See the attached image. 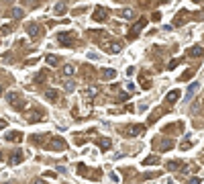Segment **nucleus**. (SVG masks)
<instances>
[{"instance_id":"1","label":"nucleus","mask_w":204,"mask_h":184,"mask_svg":"<svg viewBox=\"0 0 204 184\" xmlns=\"http://www.w3.org/2000/svg\"><path fill=\"white\" fill-rule=\"evenodd\" d=\"M76 39H78V35H76L74 31H61V33L57 35V41H59L61 45H65V47H72L76 43Z\"/></svg>"},{"instance_id":"2","label":"nucleus","mask_w":204,"mask_h":184,"mask_svg":"<svg viewBox=\"0 0 204 184\" xmlns=\"http://www.w3.org/2000/svg\"><path fill=\"white\" fill-rule=\"evenodd\" d=\"M147 25V16H141V19H137L135 23H133V27H131V31H129V37L131 39H135L137 35L143 31V27Z\"/></svg>"},{"instance_id":"3","label":"nucleus","mask_w":204,"mask_h":184,"mask_svg":"<svg viewBox=\"0 0 204 184\" xmlns=\"http://www.w3.org/2000/svg\"><path fill=\"white\" fill-rule=\"evenodd\" d=\"M68 145H65V139H61V137H51L47 141V150H53V151H61L65 150Z\"/></svg>"},{"instance_id":"4","label":"nucleus","mask_w":204,"mask_h":184,"mask_svg":"<svg viewBox=\"0 0 204 184\" xmlns=\"http://www.w3.org/2000/svg\"><path fill=\"white\" fill-rule=\"evenodd\" d=\"M108 16H110V13H108V8H104V6L94 8V14H92V19H94L96 23H106Z\"/></svg>"},{"instance_id":"5","label":"nucleus","mask_w":204,"mask_h":184,"mask_svg":"<svg viewBox=\"0 0 204 184\" xmlns=\"http://www.w3.org/2000/svg\"><path fill=\"white\" fill-rule=\"evenodd\" d=\"M27 33L31 39H39L41 33H43V29H41V25H37V23H31V25H27Z\"/></svg>"},{"instance_id":"6","label":"nucleus","mask_w":204,"mask_h":184,"mask_svg":"<svg viewBox=\"0 0 204 184\" xmlns=\"http://www.w3.org/2000/svg\"><path fill=\"white\" fill-rule=\"evenodd\" d=\"M23 157H25V153L20 150H14L12 151V156L8 157V166H19L20 162H23Z\"/></svg>"},{"instance_id":"7","label":"nucleus","mask_w":204,"mask_h":184,"mask_svg":"<svg viewBox=\"0 0 204 184\" xmlns=\"http://www.w3.org/2000/svg\"><path fill=\"white\" fill-rule=\"evenodd\" d=\"M25 119H27V123H41L43 121V115H41L39 110H29L27 115H25Z\"/></svg>"},{"instance_id":"8","label":"nucleus","mask_w":204,"mask_h":184,"mask_svg":"<svg viewBox=\"0 0 204 184\" xmlns=\"http://www.w3.org/2000/svg\"><path fill=\"white\" fill-rule=\"evenodd\" d=\"M82 96L86 98V100H92L94 96H98V86H88V88L82 90Z\"/></svg>"},{"instance_id":"9","label":"nucleus","mask_w":204,"mask_h":184,"mask_svg":"<svg viewBox=\"0 0 204 184\" xmlns=\"http://www.w3.org/2000/svg\"><path fill=\"white\" fill-rule=\"evenodd\" d=\"M170 172H182L184 168H186V164L184 162H178V160H171V162H167V166H165Z\"/></svg>"},{"instance_id":"10","label":"nucleus","mask_w":204,"mask_h":184,"mask_svg":"<svg viewBox=\"0 0 204 184\" xmlns=\"http://www.w3.org/2000/svg\"><path fill=\"white\" fill-rule=\"evenodd\" d=\"M100 78H102V80H114V78H116V70H112V68H102L100 70Z\"/></svg>"},{"instance_id":"11","label":"nucleus","mask_w":204,"mask_h":184,"mask_svg":"<svg viewBox=\"0 0 204 184\" xmlns=\"http://www.w3.org/2000/svg\"><path fill=\"white\" fill-rule=\"evenodd\" d=\"M45 98H47V100H51V102H59L61 92H59V90H55V88H49L47 92H45Z\"/></svg>"},{"instance_id":"12","label":"nucleus","mask_w":204,"mask_h":184,"mask_svg":"<svg viewBox=\"0 0 204 184\" xmlns=\"http://www.w3.org/2000/svg\"><path fill=\"white\" fill-rule=\"evenodd\" d=\"M6 141L20 143V141H23V133H20V131H10V133H6Z\"/></svg>"},{"instance_id":"13","label":"nucleus","mask_w":204,"mask_h":184,"mask_svg":"<svg viewBox=\"0 0 204 184\" xmlns=\"http://www.w3.org/2000/svg\"><path fill=\"white\" fill-rule=\"evenodd\" d=\"M118 16L121 19H127V20H135V10L133 8H122V10H118Z\"/></svg>"},{"instance_id":"14","label":"nucleus","mask_w":204,"mask_h":184,"mask_svg":"<svg viewBox=\"0 0 204 184\" xmlns=\"http://www.w3.org/2000/svg\"><path fill=\"white\" fill-rule=\"evenodd\" d=\"M188 55L190 57H204V47L202 45H194V47H190Z\"/></svg>"},{"instance_id":"15","label":"nucleus","mask_w":204,"mask_h":184,"mask_svg":"<svg viewBox=\"0 0 204 184\" xmlns=\"http://www.w3.org/2000/svg\"><path fill=\"white\" fill-rule=\"evenodd\" d=\"M196 92H198V82H192L190 86H188V92H186V100H192Z\"/></svg>"},{"instance_id":"16","label":"nucleus","mask_w":204,"mask_h":184,"mask_svg":"<svg viewBox=\"0 0 204 184\" xmlns=\"http://www.w3.org/2000/svg\"><path fill=\"white\" fill-rule=\"evenodd\" d=\"M178 98H180V90H170V92L165 94V100L170 102V104H174V102H178Z\"/></svg>"},{"instance_id":"17","label":"nucleus","mask_w":204,"mask_h":184,"mask_svg":"<svg viewBox=\"0 0 204 184\" xmlns=\"http://www.w3.org/2000/svg\"><path fill=\"white\" fill-rule=\"evenodd\" d=\"M108 53H121L122 51V43H118V41H112L108 45V49H106Z\"/></svg>"},{"instance_id":"18","label":"nucleus","mask_w":204,"mask_h":184,"mask_svg":"<svg viewBox=\"0 0 204 184\" xmlns=\"http://www.w3.org/2000/svg\"><path fill=\"white\" fill-rule=\"evenodd\" d=\"M145 129H147V125H133L131 127V135H141V133H145Z\"/></svg>"},{"instance_id":"19","label":"nucleus","mask_w":204,"mask_h":184,"mask_svg":"<svg viewBox=\"0 0 204 184\" xmlns=\"http://www.w3.org/2000/svg\"><path fill=\"white\" fill-rule=\"evenodd\" d=\"M159 145H161V150H163V151H170L171 147H174V139L165 137V139H161V143H159Z\"/></svg>"},{"instance_id":"20","label":"nucleus","mask_w":204,"mask_h":184,"mask_svg":"<svg viewBox=\"0 0 204 184\" xmlns=\"http://www.w3.org/2000/svg\"><path fill=\"white\" fill-rule=\"evenodd\" d=\"M45 61H47V66L49 68H55V66H59V57H57V55H47V57H45Z\"/></svg>"},{"instance_id":"21","label":"nucleus","mask_w":204,"mask_h":184,"mask_svg":"<svg viewBox=\"0 0 204 184\" xmlns=\"http://www.w3.org/2000/svg\"><path fill=\"white\" fill-rule=\"evenodd\" d=\"M98 145H100L102 150H110V147H112V141H110L108 137H100V139H98Z\"/></svg>"},{"instance_id":"22","label":"nucleus","mask_w":204,"mask_h":184,"mask_svg":"<svg viewBox=\"0 0 204 184\" xmlns=\"http://www.w3.org/2000/svg\"><path fill=\"white\" fill-rule=\"evenodd\" d=\"M155 164H159V157L157 156H147L143 160V166H155Z\"/></svg>"},{"instance_id":"23","label":"nucleus","mask_w":204,"mask_h":184,"mask_svg":"<svg viewBox=\"0 0 204 184\" xmlns=\"http://www.w3.org/2000/svg\"><path fill=\"white\" fill-rule=\"evenodd\" d=\"M45 141H49V137L47 135H31V143H45Z\"/></svg>"},{"instance_id":"24","label":"nucleus","mask_w":204,"mask_h":184,"mask_svg":"<svg viewBox=\"0 0 204 184\" xmlns=\"http://www.w3.org/2000/svg\"><path fill=\"white\" fill-rule=\"evenodd\" d=\"M194 72H196V68H192V70H186L182 76H180V82H186V80H190L192 76H194Z\"/></svg>"},{"instance_id":"25","label":"nucleus","mask_w":204,"mask_h":184,"mask_svg":"<svg viewBox=\"0 0 204 184\" xmlns=\"http://www.w3.org/2000/svg\"><path fill=\"white\" fill-rule=\"evenodd\" d=\"M76 74V66L68 63V66H63V76H74Z\"/></svg>"},{"instance_id":"26","label":"nucleus","mask_w":204,"mask_h":184,"mask_svg":"<svg viewBox=\"0 0 204 184\" xmlns=\"http://www.w3.org/2000/svg\"><path fill=\"white\" fill-rule=\"evenodd\" d=\"M45 78H47V72H39V74L33 78V84H41V82L45 80Z\"/></svg>"},{"instance_id":"27","label":"nucleus","mask_w":204,"mask_h":184,"mask_svg":"<svg viewBox=\"0 0 204 184\" xmlns=\"http://www.w3.org/2000/svg\"><path fill=\"white\" fill-rule=\"evenodd\" d=\"M76 90V82L74 80H68L65 82V92H74Z\"/></svg>"},{"instance_id":"28","label":"nucleus","mask_w":204,"mask_h":184,"mask_svg":"<svg viewBox=\"0 0 204 184\" xmlns=\"http://www.w3.org/2000/svg\"><path fill=\"white\" fill-rule=\"evenodd\" d=\"M16 98H19V94H16L14 90H10V92H6V100H8V102H14V100H16Z\"/></svg>"},{"instance_id":"29","label":"nucleus","mask_w":204,"mask_h":184,"mask_svg":"<svg viewBox=\"0 0 204 184\" xmlns=\"http://www.w3.org/2000/svg\"><path fill=\"white\" fill-rule=\"evenodd\" d=\"M61 13H65V4H63V2H57V4H55V14H61Z\"/></svg>"},{"instance_id":"30","label":"nucleus","mask_w":204,"mask_h":184,"mask_svg":"<svg viewBox=\"0 0 204 184\" xmlns=\"http://www.w3.org/2000/svg\"><path fill=\"white\" fill-rule=\"evenodd\" d=\"M190 145H192V143H190V137H186V139L182 141V145H180V150L186 151V150H190Z\"/></svg>"},{"instance_id":"31","label":"nucleus","mask_w":204,"mask_h":184,"mask_svg":"<svg viewBox=\"0 0 204 184\" xmlns=\"http://www.w3.org/2000/svg\"><path fill=\"white\" fill-rule=\"evenodd\" d=\"M23 8H12V10H10V16H23Z\"/></svg>"},{"instance_id":"32","label":"nucleus","mask_w":204,"mask_h":184,"mask_svg":"<svg viewBox=\"0 0 204 184\" xmlns=\"http://www.w3.org/2000/svg\"><path fill=\"white\" fill-rule=\"evenodd\" d=\"M10 31H12V27H10V25H2V27H0V33H4V35H8Z\"/></svg>"},{"instance_id":"33","label":"nucleus","mask_w":204,"mask_h":184,"mask_svg":"<svg viewBox=\"0 0 204 184\" xmlns=\"http://www.w3.org/2000/svg\"><path fill=\"white\" fill-rule=\"evenodd\" d=\"M141 88H145V90L151 88V82L147 80V78H141Z\"/></svg>"},{"instance_id":"34","label":"nucleus","mask_w":204,"mask_h":184,"mask_svg":"<svg viewBox=\"0 0 204 184\" xmlns=\"http://www.w3.org/2000/svg\"><path fill=\"white\" fill-rule=\"evenodd\" d=\"M78 174H80V176H82V174L86 176V174H88V168H86V166H82V164H80V166H78Z\"/></svg>"},{"instance_id":"35","label":"nucleus","mask_w":204,"mask_h":184,"mask_svg":"<svg viewBox=\"0 0 204 184\" xmlns=\"http://www.w3.org/2000/svg\"><path fill=\"white\" fill-rule=\"evenodd\" d=\"M108 178L112 180V182H121V178H118V174H116V172H110V174H108Z\"/></svg>"},{"instance_id":"36","label":"nucleus","mask_w":204,"mask_h":184,"mask_svg":"<svg viewBox=\"0 0 204 184\" xmlns=\"http://www.w3.org/2000/svg\"><path fill=\"white\" fill-rule=\"evenodd\" d=\"M178 63H180V60H178V57H176V60H171L170 63H167V70H174V68L178 66Z\"/></svg>"},{"instance_id":"37","label":"nucleus","mask_w":204,"mask_h":184,"mask_svg":"<svg viewBox=\"0 0 204 184\" xmlns=\"http://www.w3.org/2000/svg\"><path fill=\"white\" fill-rule=\"evenodd\" d=\"M157 119H159V110H155V113H153V115L149 117V123H155Z\"/></svg>"},{"instance_id":"38","label":"nucleus","mask_w":204,"mask_h":184,"mask_svg":"<svg viewBox=\"0 0 204 184\" xmlns=\"http://www.w3.org/2000/svg\"><path fill=\"white\" fill-rule=\"evenodd\" d=\"M200 182H202V180H200L198 176H192L190 180H188V184H200Z\"/></svg>"},{"instance_id":"39","label":"nucleus","mask_w":204,"mask_h":184,"mask_svg":"<svg viewBox=\"0 0 204 184\" xmlns=\"http://www.w3.org/2000/svg\"><path fill=\"white\" fill-rule=\"evenodd\" d=\"M47 178H55V172H45V174H43V180H47Z\"/></svg>"},{"instance_id":"40","label":"nucleus","mask_w":204,"mask_h":184,"mask_svg":"<svg viewBox=\"0 0 204 184\" xmlns=\"http://www.w3.org/2000/svg\"><path fill=\"white\" fill-rule=\"evenodd\" d=\"M159 19H161V14H159V13H153V14H151V20H155V23H157Z\"/></svg>"},{"instance_id":"41","label":"nucleus","mask_w":204,"mask_h":184,"mask_svg":"<svg viewBox=\"0 0 204 184\" xmlns=\"http://www.w3.org/2000/svg\"><path fill=\"white\" fill-rule=\"evenodd\" d=\"M33 184H49V182H45L43 178H35V180H33Z\"/></svg>"},{"instance_id":"42","label":"nucleus","mask_w":204,"mask_h":184,"mask_svg":"<svg viewBox=\"0 0 204 184\" xmlns=\"http://www.w3.org/2000/svg\"><path fill=\"white\" fill-rule=\"evenodd\" d=\"M135 74V68H133V66H131V68H127V76H133Z\"/></svg>"},{"instance_id":"43","label":"nucleus","mask_w":204,"mask_h":184,"mask_svg":"<svg viewBox=\"0 0 204 184\" xmlns=\"http://www.w3.org/2000/svg\"><path fill=\"white\" fill-rule=\"evenodd\" d=\"M6 127V121H0V129H4Z\"/></svg>"},{"instance_id":"44","label":"nucleus","mask_w":204,"mask_h":184,"mask_svg":"<svg viewBox=\"0 0 204 184\" xmlns=\"http://www.w3.org/2000/svg\"><path fill=\"white\" fill-rule=\"evenodd\" d=\"M2 92H4V88H2V84H0V94H2Z\"/></svg>"},{"instance_id":"45","label":"nucleus","mask_w":204,"mask_h":184,"mask_svg":"<svg viewBox=\"0 0 204 184\" xmlns=\"http://www.w3.org/2000/svg\"><path fill=\"white\" fill-rule=\"evenodd\" d=\"M2 184H14V182H2Z\"/></svg>"},{"instance_id":"46","label":"nucleus","mask_w":204,"mask_h":184,"mask_svg":"<svg viewBox=\"0 0 204 184\" xmlns=\"http://www.w3.org/2000/svg\"><path fill=\"white\" fill-rule=\"evenodd\" d=\"M0 160H2V151H0Z\"/></svg>"}]
</instances>
